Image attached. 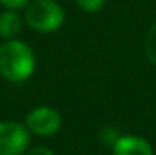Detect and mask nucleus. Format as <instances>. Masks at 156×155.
<instances>
[{
    "label": "nucleus",
    "instance_id": "1",
    "mask_svg": "<svg viewBox=\"0 0 156 155\" xmlns=\"http://www.w3.org/2000/svg\"><path fill=\"white\" fill-rule=\"evenodd\" d=\"M35 67V54L25 42L12 39L0 45V75L9 82L20 83L28 80Z\"/></svg>",
    "mask_w": 156,
    "mask_h": 155
},
{
    "label": "nucleus",
    "instance_id": "2",
    "mask_svg": "<svg viewBox=\"0 0 156 155\" xmlns=\"http://www.w3.org/2000/svg\"><path fill=\"white\" fill-rule=\"evenodd\" d=\"M63 20H65V12L60 3L55 0H33L25 10L27 25L40 34H50L58 30Z\"/></svg>",
    "mask_w": 156,
    "mask_h": 155
},
{
    "label": "nucleus",
    "instance_id": "3",
    "mask_svg": "<svg viewBox=\"0 0 156 155\" xmlns=\"http://www.w3.org/2000/svg\"><path fill=\"white\" fill-rule=\"evenodd\" d=\"M32 134L25 124L12 120L0 122V155H23L30 147Z\"/></svg>",
    "mask_w": 156,
    "mask_h": 155
},
{
    "label": "nucleus",
    "instance_id": "4",
    "mask_svg": "<svg viewBox=\"0 0 156 155\" xmlns=\"http://www.w3.org/2000/svg\"><path fill=\"white\" fill-rule=\"evenodd\" d=\"M62 113L55 107L40 105L32 109L25 117V127L38 137H51L62 128Z\"/></svg>",
    "mask_w": 156,
    "mask_h": 155
},
{
    "label": "nucleus",
    "instance_id": "5",
    "mask_svg": "<svg viewBox=\"0 0 156 155\" xmlns=\"http://www.w3.org/2000/svg\"><path fill=\"white\" fill-rule=\"evenodd\" d=\"M113 155H153V147L140 135H120L111 145Z\"/></svg>",
    "mask_w": 156,
    "mask_h": 155
},
{
    "label": "nucleus",
    "instance_id": "6",
    "mask_svg": "<svg viewBox=\"0 0 156 155\" xmlns=\"http://www.w3.org/2000/svg\"><path fill=\"white\" fill-rule=\"evenodd\" d=\"M22 18L15 10H5L0 13V37L5 40H12L20 34Z\"/></svg>",
    "mask_w": 156,
    "mask_h": 155
},
{
    "label": "nucleus",
    "instance_id": "7",
    "mask_svg": "<svg viewBox=\"0 0 156 155\" xmlns=\"http://www.w3.org/2000/svg\"><path fill=\"white\" fill-rule=\"evenodd\" d=\"M144 54H146L148 60L156 65V22L151 25V28L146 34V39H144Z\"/></svg>",
    "mask_w": 156,
    "mask_h": 155
},
{
    "label": "nucleus",
    "instance_id": "8",
    "mask_svg": "<svg viewBox=\"0 0 156 155\" xmlns=\"http://www.w3.org/2000/svg\"><path fill=\"white\" fill-rule=\"evenodd\" d=\"M106 0H76L78 7L85 12H98L103 5H105Z\"/></svg>",
    "mask_w": 156,
    "mask_h": 155
},
{
    "label": "nucleus",
    "instance_id": "9",
    "mask_svg": "<svg viewBox=\"0 0 156 155\" xmlns=\"http://www.w3.org/2000/svg\"><path fill=\"white\" fill-rule=\"evenodd\" d=\"M101 140H103V143H108V145L111 147L115 143V140H116L118 137H120V134H116V130H115L113 127H105L101 130Z\"/></svg>",
    "mask_w": 156,
    "mask_h": 155
},
{
    "label": "nucleus",
    "instance_id": "10",
    "mask_svg": "<svg viewBox=\"0 0 156 155\" xmlns=\"http://www.w3.org/2000/svg\"><path fill=\"white\" fill-rule=\"evenodd\" d=\"M3 7H7L9 10H18V9H23L25 5L30 3V0H0Z\"/></svg>",
    "mask_w": 156,
    "mask_h": 155
},
{
    "label": "nucleus",
    "instance_id": "11",
    "mask_svg": "<svg viewBox=\"0 0 156 155\" xmlns=\"http://www.w3.org/2000/svg\"><path fill=\"white\" fill-rule=\"evenodd\" d=\"M23 155H55V152L48 147L38 145V147H33V149H28Z\"/></svg>",
    "mask_w": 156,
    "mask_h": 155
}]
</instances>
